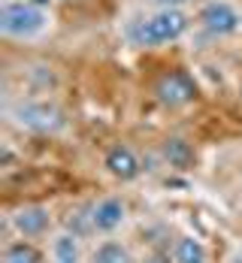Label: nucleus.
I'll use <instances>...</instances> for the list:
<instances>
[{"label": "nucleus", "instance_id": "1", "mask_svg": "<svg viewBox=\"0 0 242 263\" xmlns=\"http://www.w3.org/2000/svg\"><path fill=\"white\" fill-rule=\"evenodd\" d=\"M185 30H188V18H185V12H179V9H161L158 15L142 18V22L131 25L127 33H131V40L139 43V46H161V43H173V40H179Z\"/></svg>", "mask_w": 242, "mask_h": 263}, {"label": "nucleus", "instance_id": "2", "mask_svg": "<svg viewBox=\"0 0 242 263\" xmlns=\"http://www.w3.org/2000/svg\"><path fill=\"white\" fill-rule=\"evenodd\" d=\"M46 25H49V15L40 6L18 3V0H9L0 6V30L6 36H36L46 30Z\"/></svg>", "mask_w": 242, "mask_h": 263}, {"label": "nucleus", "instance_id": "3", "mask_svg": "<svg viewBox=\"0 0 242 263\" xmlns=\"http://www.w3.org/2000/svg\"><path fill=\"white\" fill-rule=\"evenodd\" d=\"M12 118L27 127V130H36V133H54L64 127V115L61 109H54L52 103H22L15 106Z\"/></svg>", "mask_w": 242, "mask_h": 263}, {"label": "nucleus", "instance_id": "4", "mask_svg": "<svg viewBox=\"0 0 242 263\" xmlns=\"http://www.w3.org/2000/svg\"><path fill=\"white\" fill-rule=\"evenodd\" d=\"M200 22H203V27H206L209 33H215V36H227V33H236V30H239L242 15L230 6V3H224V0H212V3L203 6Z\"/></svg>", "mask_w": 242, "mask_h": 263}, {"label": "nucleus", "instance_id": "5", "mask_svg": "<svg viewBox=\"0 0 242 263\" xmlns=\"http://www.w3.org/2000/svg\"><path fill=\"white\" fill-rule=\"evenodd\" d=\"M158 97L166 106H185L197 97V85H194V79H191L185 70H173V73L161 76V82H158Z\"/></svg>", "mask_w": 242, "mask_h": 263}, {"label": "nucleus", "instance_id": "6", "mask_svg": "<svg viewBox=\"0 0 242 263\" xmlns=\"http://www.w3.org/2000/svg\"><path fill=\"white\" fill-rule=\"evenodd\" d=\"M106 170L115 176V179H121V182H131L139 176V158H136L134 152L127 148V145H112L106 152Z\"/></svg>", "mask_w": 242, "mask_h": 263}, {"label": "nucleus", "instance_id": "7", "mask_svg": "<svg viewBox=\"0 0 242 263\" xmlns=\"http://www.w3.org/2000/svg\"><path fill=\"white\" fill-rule=\"evenodd\" d=\"M121 224H124V203L118 197H106V200L94 203V230L97 233H112Z\"/></svg>", "mask_w": 242, "mask_h": 263}, {"label": "nucleus", "instance_id": "8", "mask_svg": "<svg viewBox=\"0 0 242 263\" xmlns=\"http://www.w3.org/2000/svg\"><path fill=\"white\" fill-rule=\"evenodd\" d=\"M12 224H15V230L22 236H43L49 230L52 218H49V212L43 209V206H27V209H22L12 218Z\"/></svg>", "mask_w": 242, "mask_h": 263}, {"label": "nucleus", "instance_id": "9", "mask_svg": "<svg viewBox=\"0 0 242 263\" xmlns=\"http://www.w3.org/2000/svg\"><path fill=\"white\" fill-rule=\"evenodd\" d=\"M52 254H54V263H79L82 260L79 242H76V236H73V233H64V236L54 239Z\"/></svg>", "mask_w": 242, "mask_h": 263}, {"label": "nucleus", "instance_id": "10", "mask_svg": "<svg viewBox=\"0 0 242 263\" xmlns=\"http://www.w3.org/2000/svg\"><path fill=\"white\" fill-rule=\"evenodd\" d=\"M163 158H166L170 166H188L194 160V148L185 139H166L163 142Z\"/></svg>", "mask_w": 242, "mask_h": 263}, {"label": "nucleus", "instance_id": "11", "mask_svg": "<svg viewBox=\"0 0 242 263\" xmlns=\"http://www.w3.org/2000/svg\"><path fill=\"white\" fill-rule=\"evenodd\" d=\"M67 230H70L76 239L94 233V206H82V209L70 212V218H67Z\"/></svg>", "mask_w": 242, "mask_h": 263}, {"label": "nucleus", "instance_id": "12", "mask_svg": "<svg viewBox=\"0 0 242 263\" xmlns=\"http://www.w3.org/2000/svg\"><path fill=\"white\" fill-rule=\"evenodd\" d=\"M176 263H206V248H203V242L194 239V236L179 239V245H176Z\"/></svg>", "mask_w": 242, "mask_h": 263}, {"label": "nucleus", "instance_id": "13", "mask_svg": "<svg viewBox=\"0 0 242 263\" xmlns=\"http://www.w3.org/2000/svg\"><path fill=\"white\" fill-rule=\"evenodd\" d=\"M91 263H131V254L124 245L118 242H103L97 245V251L91 254Z\"/></svg>", "mask_w": 242, "mask_h": 263}, {"label": "nucleus", "instance_id": "14", "mask_svg": "<svg viewBox=\"0 0 242 263\" xmlns=\"http://www.w3.org/2000/svg\"><path fill=\"white\" fill-rule=\"evenodd\" d=\"M3 263H40V251H36L33 245L15 242V245H9V248H6Z\"/></svg>", "mask_w": 242, "mask_h": 263}, {"label": "nucleus", "instance_id": "15", "mask_svg": "<svg viewBox=\"0 0 242 263\" xmlns=\"http://www.w3.org/2000/svg\"><path fill=\"white\" fill-rule=\"evenodd\" d=\"M18 3H30V6H40V9L49 6V0H18Z\"/></svg>", "mask_w": 242, "mask_h": 263}, {"label": "nucleus", "instance_id": "16", "mask_svg": "<svg viewBox=\"0 0 242 263\" xmlns=\"http://www.w3.org/2000/svg\"><path fill=\"white\" fill-rule=\"evenodd\" d=\"M158 3H185V0H158Z\"/></svg>", "mask_w": 242, "mask_h": 263}, {"label": "nucleus", "instance_id": "17", "mask_svg": "<svg viewBox=\"0 0 242 263\" xmlns=\"http://www.w3.org/2000/svg\"><path fill=\"white\" fill-rule=\"evenodd\" d=\"M233 263H242V257H233Z\"/></svg>", "mask_w": 242, "mask_h": 263}]
</instances>
